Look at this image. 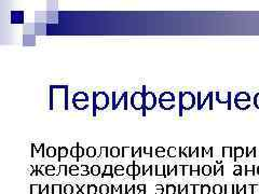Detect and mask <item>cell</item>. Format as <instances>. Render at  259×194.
Wrapping results in <instances>:
<instances>
[{"label":"cell","mask_w":259,"mask_h":194,"mask_svg":"<svg viewBox=\"0 0 259 194\" xmlns=\"http://www.w3.org/2000/svg\"><path fill=\"white\" fill-rule=\"evenodd\" d=\"M90 173L93 176H99L101 174V167L99 165H93L90 169Z\"/></svg>","instance_id":"26"},{"label":"cell","mask_w":259,"mask_h":194,"mask_svg":"<svg viewBox=\"0 0 259 194\" xmlns=\"http://www.w3.org/2000/svg\"><path fill=\"white\" fill-rule=\"evenodd\" d=\"M86 155L89 157H95L96 156V148L93 146H90L86 148Z\"/></svg>","instance_id":"22"},{"label":"cell","mask_w":259,"mask_h":194,"mask_svg":"<svg viewBox=\"0 0 259 194\" xmlns=\"http://www.w3.org/2000/svg\"><path fill=\"white\" fill-rule=\"evenodd\" d=\"M202 173H203V175H205V176L211 175V173H212V167H211L210 165H204V166L202 167Z\"/></svg>","instance_id":"35"},{"label":"cell","mask_w":259,"mask_h":194,"mask_svg":"<svg viewBox=\"0 0 259 194\" xmlns=\"http://www.w3.org/2000/svg\"><path fill=\"white\" fill-rule=\"evenodd\" d=\"M253 104H254V106L256 107V109L259 110V92L255 94L254 98H253Z\"/></svg>","instance_id":"36"},{"label":"cell","mask_w":259,"mask_h":194,"mask_svg":"<svg viewBox=\"0 0 259 194\" xmlns=\"http://www.w3.org/2000/svg\"><path fill=\"white\" fill-rule=\"evenodd\" d=\"M165 155H166V150L163 148V147H157V148H155V156L164 157Z\"/></svg>","instance_id":"23"},{"label":"cell","mask_w":259,"mask_h":194,"mask_svg":"<svg viewBox=\"0 0 259 194\" xmlns=\"http://www.w3.org/2000/svg\"><path fill=\"white\" fill-rule=\"evenodd\" d=\"M64 192H65V194H72V193L74 192V188H73V186H72V185H67V186H65V188H64Z\"/></svg>","instance_id":"42"},{"label":"cell","mask_w":259,"mask_h":194,"mask_svg":"<svg viewBox=\"0 0 259 194\" xmlns=\"http://www.w3.org/2000/svg\"><path fill=\"white\" fill-rule=\"evenodd\" d=\"M159 105L161 109L163 110H172L175 108V104L172 103V102H162V101H159Z\"/></svg>","instance_id":"13"},{"label":"cell","mask_w":259,"mask_h":194,"mask_svg":"<svg viewBox=\"0 0 259 194\" xmlns=\"http://www.w3.org/2000/svg\"><path fill=\"white\" fill-rule=\"evenodd\" d=\"M109 96L106 92L93 93V116H96L97 110H105L109 106Z\"/></svg>","instance_id":"4"},{"label":"cell","mask_w":259,"mask_h":194,"mask_svg":"<svg viewBox=\"0 0 259 194\" xmlns=\"http://www.w3.org/2000/svg\"><path fill=\"white\" fill-rule=\"evenodd\" d=\"M159 101L174 103V102H175V95H174V94H173L172 92H163V93L160 94Z\"/></svg>","instance_id":"11"},{"label":"cell","mask_w":259,"mask_h":194,"mask_svg":"<svg viewBox=\"0 0 259 194\" xmlns=\"http://www.w3.org/2000/svg\"><path fill=\"white\" fill-rule=\"evenodd\" d=\"M120 148L119 147H111V149H109V155L112 156V157H118L120 155Z\"/></svg>","instance_id":"20"},{"label":"cell","mask_w":259,"mask_h":194,"mask_svg":"<svg viewBox=\"0 0 259 194\" xmlns=\"http://www.w3.org/2000/svg\"><path fill=\"white\" fill-rule=\"evenodd\" d=\"M41 151L42 152V157L44 156V144H41L40 145V148H36V147H35V144H32V156H34L35 155L34 154H37V152H40Z\"/></svg>","instance_id":"19"},{"label":"cell","mask_w":259,"mask_h":194,"mask_svg":"<svg viewBox=\"0 0 259 194\" xmlns=\"http://www.w3.org/2000/svg\"><path fill=\"white\" fill-rule=\"evenodd\" d=\"M166 154L170 157H175L177 155V148L176 147H170V148L166 150Z\"/></svg>","instance_id":"25"},{"label":"cell","mask_w":259,"mask_h":194,"mask_svg":"<svg viewBox=\"0 0 259 194\" xmlns=\"http://www.w3.org/2000/svg\"><path fill=\"white\" fill-rule=\"evenodd\" d=\"M213 192L214 194H221L222 192V188L220 185H215L214 188H213Z\"/></svg>","instance_id":"40"},{"label":"cell","mask_w":259,"mask_h":194,"mask_svg":"<svg viewBox=\"0 0 259 194\" xmlns=\"http://www.w3.org/2000/svg\"><path fill=\"white\" fill-rule=\"evenodd\" d=\"M45 154H47L49 157H54L57 155V149L55 148V147H48L47 152H45Z\"/></svg>","instance_id":"24"},{"label":"cell","mask_w":259,"mask_h":194,"mask_svg":"<svg viewBox=\"0 0 259 194\" xmlns=\"http://www.w3.org/2000/svg\"><path fill=\"white\" fill-rule=\"evenodd\" d=\"M78 149H79V155H78L77 161H79V158H80V157H82V156L85 155V154H84V149L82 148L81 146H79V144H78Z\"/></svg>","instance_id":"44"},{"label":"cell","mask_w":259,"mask_h":194,"mask_svg":"<svg viewBox=\"0 0 259 194\" xmlns=\"http://www.w3.org/2000/svg\"><path fill=\"white\" fill-rule=\"evenodd\" d=\"M57 155H59V161H61V158L66 157L68 155V149L66 147H59L57 148Z\"/></svg>","instance_id":"15"},{"label":"cell","mask_w":259,"mask_h":194,"mask_svg":"<svg viewBox=\"0 0 259 194\" xmlns=\"http://www.w3.org/2000/svg\"><path fill=\"white\" fill-rule=\"evenodd\" d=\"M165 169H166L165 165H155V175H157V176H164V177H166V176H168V174L165 173Z\"/></svg>","instance_id":"17"},{"label":"cell","mask_w":259,"mask_h":194,"mask_svg":"<svg viewBox=\"0 0 259 194\" xmlns=\"http://www.w3.org/2000/svg\"><path fill=\"white\" fill-rule=\"evenodd\" d=\"M226 188L227 189H226V191H224V193L226 194H234V192H233L234 186H226Z\"/></svg>","instance_id":"48"},{"label":"cell","mask_w":259,"mask_h":194,"mask_svg":"<svg viewBox=\"0 0 259 194\" xmlns=\"http://www.w3.org/2000/svg\"><path fill=\"white\" fill-rule=\"evenodd\" d=\"M166 169H169V170H168V175H170V174L172 173V170H171V167H170V166L168 165V166H166Z\"/></svg>","instance_id":"53"},{"label":"cell","mask_w":259,"mask_h":194,"mask_svg":"<svg viewBox=\"0 0 259 194\" xmlns=\"http://www.w3.org/2000/svg\"><path fill=\"white\" fill-rule=\"evenodd\" d=\"M106 176H109V177H113V173H112V166L111 165H106L105 166V172L102 174V177H106Z\"/></svg>","instance_id":"21"},{"label":"cell","mask_w":259,"mask_h":194,"mask_svg":"<svg viewBox=\"0 0 259 194\" xmlns=\"http://www.w3.org/2000/svg\"><path fill=\"white\" fill-rule=\"evenodd\" d=\"M251 102V95L247 92H239L235 94V96H234V105H235V107L239 108L241 104H243V103H247L249 104Z\"/></svg>","instance_id":"9"},{"label":"cell","mask_w":259,"mask_h":194,"mask_svg":"<svg viewBox=\"0 0 259 194\" xmlns=\"http://www.w3.org/2000/svg\"><path fill=\"white\" fill-rule=\"evenodd\" d=\"M96 191H97L96 186H93V185L89 186V188H88V194H95Z\"/></svg>","instance_id":"43"},{"label":"cell","mask_w":259,"mask_h":194,"mask_svg":"<svg viewBox=\"0 0 259 194\" xmlns=\"http://www.w3.org/2000/svg\"><path fill=\"white\" fill-rule=\"evenodd\" d=\"M68 92L69 86L64 85H51L50 86V110H68Z\"/></svg>","instance_id":"1"},{"label":"cell","mask_w":259,"mask_h":194,"mask_svg":"<svg viewBox=\"0 0 259 194\" xmlns=\"http://www.w3.org/2000/svg\"><path fill=\"white\" fill-rule=\"evenodd\" d=\"M122 154H121V156L122 157H125L126 154H131V156L132 157H134V152H135V149H134V147H122Z\"/></svg>","instance_id":"14"},{"label":"cell","mask_w":259,"mask_h":194,"mask_svg":"<svg viewBox=\"0 0 259 194\" xmlns=\"http://www.w3.org/2000/svg\"><path fill=\"white\" fill-rule=\"evenodd\" d=\"M100 192H101V194H108V187L106 185L101 186Z\"/></svg>","instance_id":"45"},{"label":"cell","mask_w":259,"mask_h":194,"mask_svg":"<svg viewBox=\"0 0 259 194\" xmlns=\"http://www.w3.org/2000/svg\"><path fill=\"white\" fill-rule=\"evenodd\" d=\"M61 186L60 185H54L52 186V194H61L62 193V189H61Z\"/></svg>","instance_id":"32"},{"label":"cell","mask_w":259,"mask_h":194,"mask_svg":"<svg viewBox=\"0 0 259 194\" xmlns=\"http://www.w3.org/2000/svg\"><path fill=\"white\" fill-rule=\"evenodd\" d=\"M175 191H176L175 186H173V185L166 186V194H174Z\"/></svg>","instance_id":"34"},{"label":"cell","mask_w":259,"mask_h":194,"mask_svg":"<svg viewBox=\"0 0 259 194\" xmlns=\"http://www.w3.org/2000/svg\"><path fill=\"white\" fill-rule=\"evenodd\" d=\"M78 170H80V167H78L77 165H72L69 167V174L73 176H76L78 175Z\"/></svg>","instance_id":"31"},{"label":"cell","mask_w":259,"mask_h":194,"mask_svg":"<svg viewBox=\"0 0 259 194\" xmlns=\"http://www.w3.org/2000/svg\"><path fill=\"white\" fill-rule=\"evenodd\" d=\"M159 103V99L155 96L153 92L145 93V110H152L155 108V106Z\"/></svg>","instance_id":"8"},{"label":"cell","mask_w":259,"mask_h":194,"mask_svg":"<svg viewBox=\"0 0 259 194\" xmlns=\"http://www.w3.org/2000/svg\"><path fill=\"white\" fill-rule=\"evenodd\" d=\"M155 189H157V191H155V192H157V194H161L163 191V187L161 186V185H158L157 187H155Z\"/></svg>","instance_id":"50"},{"label":"cell","mask_w":259,"mask_h":194,"mask_svg":"<svg viewBox=\"0 0 259 194\" xmlns=\"http://www.w3.org/2000/svg\"><path fill=\"white\" fill-rule=\"evenodd\" d=\"M143 151L145 155H148L149 156H152V147H148V148L147 147H144Z\"/></svg>","instance_id":"39"},{"label":"cell","mask_w":259,"mask_h":194,"mask_svg":"<svg viewBox=\"0 0 259 194\" xmlns=\"http://www.w3.org/2000/svg\"><path fill=\"white\" fill-rule=\"evenodd\" d=\"M197 105V98L191 92L180 93V116H183L184 110H191Z\"/></svg>","instance_id":"3"},{"label":"cell","mask_w":259,"mask_h":194,"mask_svg":"<svg viewBox=\"0 0 259 194\" xmlns=\"http://www.w3.org/2000/svg\"><path fill=\"white\" fill-rule=\"evenodd\" d=\"M216 102L221 105H227V109L231 110L232 93L231 92H216Z\"/></svg>","instance_id":"7"},{"label":"cell","mask_w":259,"mask_h":194,"mask_svg":"<svg viewBox=\"0 0 259 194\" xmlns=\"http://www.w3.org/2000/svg\"><path fill=\"white\" fill-rule=\"evenodd\" d=\"M86 188H89V186H83V187L81 188V190H80L78 193L81 192V193H83V194H86Z\"/></svg>","instance_id":"52"},{"label":"cell","mask_w":259,"mask_h":194,"mask_svg":"<svg viewBox=\"0 0 259 194\" xmlns=\"http://www.w3.org/2000/svg\"><path fill=\"white\" fill-rule=\"evenodd\" d=\"M71 155L74 158H78V155H79V149H78V144L73 147V148L71 149Z\"/></svg>","instance_id":"28"},{"label":"cell","mask_w":259,"mask_h":194,"mask_svg":"<svg viewBox=\"0 0 259 194\" xmlns=\"http://www.w3.org/2000/svg\"><path fill=\"white\" fill-rule=\"evenodd\" d=\"M222 156L223 157L224 156H230V157L234 156L232 147H222Z\"/></svg>","instance_id":"18"},{"label":"cell","mask_w":259,"mask_h":194,"mask_svg":"<svg viewBox=\"0 0 259 194\" xmlns=\"http://www.w3.org/2000/svg\"><path fill=\"white\" fill-rule=\"evenodd\" d=\"M73 102H84L88 103L89 102V96L88 94L85 92H77L74 94L73 96Z\"/></svg>","instance_id":"10"},{"label":"cell","mask_w":259,"mask_h":194,"mask_svg":"<svg viewBox=\"0 0 259 194\" xmlns=\"http://www.w3.org/2000/svg\"><path fill=\"white\" fill-rule=\"evenodd\" d=\"M123 103V110L129 109V92H123L117 99V92H112V110H117Z\"/></svg>","instance_id":"5"},{"label":"cell","mask_w":259,"mask_h":194,"mask_svg":"<svg viewBox=\"0 0 259 194\" xmlns=\"http://www.w3.org/2000/svg\"><path fill=\"white\" fill-rule=\"evenodd\" d=\"M257 174H258V175H259V166H258V167H257Z\"/></svg>","instance_id":"54"},{"label":"cell","mask_w":259,"mask_h":194,"mask_svg":"<svg viewBox=\"0 0 259 194\" xmlns=\"http://www.w3.org/2000/svg\"><path fill=\"white\" fill-rule=\"evenodd\" d=\"M73 105L77 110H85L89 108V104L84 102H73Z\"/></svg>","instance_id":"16"},{"label":"cell","mask_w":259,"mask_h":194,"mask_svg":"<svg viewBox=\"0 0 259 194\" xmlns=\"http://www.w3.org/2000/svg\"><path fill=\"white\" fill-rule=\"evenodd\" d=\"M234 169H235L234 173H233L234 175H237V176H238V175H242V166L235 165V166H234Z\"/></svg>","instance_id":"47"},{"label":"cell","mask_w":259,"mask_h":194,"mask_svg":"<svg viewBox=\"0 0 259 194\" xmlns=\"http://www.w3.org/2000/svg\"><path fill=\"white\" fill-rule=\"evenodd\" d=\"M54 170H55V167L53 165H48L45 166V174L51 176V175H54Z\"/></svg>","instance_id":"33"},{"label":"cell","mask_w":259,"mask_h":194,"mask_svg":"<svg viewBox=\"0 0 259 194\" xmlns=\"http://www.w3.org/2000/svg\"><path fill=\"white\" fill-rule=\"evenodd\" d=\"M105 155V157L109 156V148L108 147H101V155Z\"/></svg>","instance_id":"38"},{"label":"cell","mask_w":259,"mask_h":194,"mask_svg":"<svg viewBox=\"0 0 259 194\" xmlns=\"http://www.w3.org/2000/svg\"><path fill=\"white\" fill-rule=\"evenodd\" d=\"M234 151V162H237V160L239 157H242L243 155H245V149L242 148V147H234L233 148Z\"/></svg>","instance_id":"12"},{"label":"cell","mask_w":259,"mask_h":194,"mask_svg":"<svg viewBox=\"0 0 259 194\" xmlns=\"http://www.w3.org/2000/svg\"><path fill=\"white\" fill-rule=\"evenodd\" d=\"M191 168L193 169L194 166H191ZM190 174H191V175H195V174H197V175H200V166H199V168H198L197 170H192V172H190Z\"/></svg>","instance_id":"51"},{"label":"cell","mask_w":259,"mask_h":194,"mask_svg":"<svg viewBox=\"0 0 259 194\" xmlns=\"http://www.w3.org/2000/svg\"><path fill=\"white\" fill-rule=\"evenodd\" d=\"M134 167H135V162H133V164H131V165H129L128 168H126V174L133 178H134Z\"/></svg>","instance_id":"27"},{"label":"cell","mask_w":259,"mask_h":194,"mask_svg":"<svg viewBox=\"0 0 259 194\" xmlns=\"http://www.w3.org/2000/svg\"><path fill=\"white\" fill-rule=\"evenodd\" d=\"M192 149H191V147H186V148L185 149H183V155H185L186 157H191L192 156V155H191V151Z\"/></svg>","instance_id":"29"},{"label":"cell","mask_w":259,"mask_h":194,"mask_svg":"<svg viewBox=\"0 0 259 194\" xmlns=\"http://www.w3.org/2000/svg\"><path fill=\"white\" fill-rule=\"evenodd\" d=\"M210 193V187L209 186H202V193L201 194H209Z\"/></svg>","instance_id":"49"},{"label":"cell","mask_w":259,"mask_h":194,"mask_svg":"<svg viewBox=\"0 0 259 194\" xmlns=\"http://www.w3.org/2000/svg\"><path fill=\"white\" fill-rule=\"evenodd\" d=\"M141 169H142V167H141V166H138L137 164H136V162H135V167H134V178L136 177L137 175H140V174H141Z\"/></svg>","instance_id":"46"},{"label":"cell","mask_w":259,"mask_h":194,"mask_svg":"<svg viewBox=\"0 0 259 194\" xmlns=\"http://www.w3.org/2000/svg\"><path fill=\"white\" fill-rule=\"evenodd\" d=\"M201 96H202V93L198 92V94H197V108H198V110H202L205 107V105L207 104V102H209V104H210L209 110L214 109V106H213V103H214V101H213V97H214V92L207 93V95L203 99V101L201 99Z\"/></svg>","instance_id":"6"},{"label":"cell","mask_w":259,"mask_h":194,"mask_svg":"<svg viewBox=\"0 0 259 194\" xmlns=\"http://www.w3.org/2000/svg\"><path fill=\"white\" fill-rule=\"evenodd\" d=\"M145 93H147L146 85H144L143 92H135L132 94V96L130 98V104L132 106V108L137 111L142 110L143 116H146L147 115V111L145 110Z\"/></svg>","instance_id":"2"},{"label":"cell","mask_w":259,"mask_h":194,"mask_svg":"<svg viewBox=\"0 0 259 194\" xmlns=\"http://www.w3.org/2000/svg\"><path fill=\"white\" fill-rule=\"evenodd\" d=\"M113 170H114V174H116L117 176H121V175H123L124 167L122 165H117V166H114Z\"/></svg>","instance_id":"30"},{"label":"cell","mask_w":259,"mask_h":194,"mask_svg":"<svg viewBox=\"0 0 259 194\" xmlns=\"http://www.w3.org/2000/svg\"><path fill=\"white\" fill-rule=\"evenodd\" d=\"M254 169H255V166L254 165H246L245 166V174L247 175V174H249L250 172L253 174V175H254L255 174V172H254Z\"/></svg>","instance_id":"41"},{"label":"cell","mask_w":259,"mask_h":194,"mask_svg":"<svg viewBox=\"0 0 259 194\" xmlns=\"http://www.w3.org/2000/svg\"><path fill=\"white\" fill-rule=\"evenodd\" d=\"M80 170H81V175L82 176H86V175L90 174L88 165H81V166H80Z\"/></svg>","instance_id":"37"}]
</instances>
